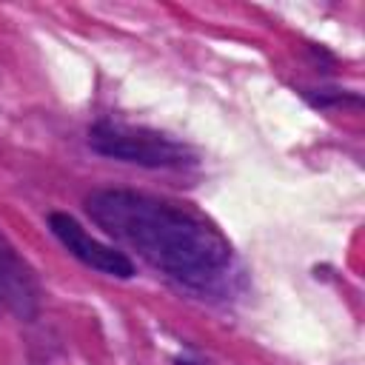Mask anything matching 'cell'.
<instances>
[{
    "label": "cell",
    "instance_id": "cell-3",
    "mask_svg": "<svg viewBox=\"0 0 365 365\" xmlns=\"http://www.w3.org/2000/svg\"><path fill=\"white\" fill-rule=\"evenodd\" d=\"M46 222H48L51 237L77 262H83L86 268H91L97 274H106V277H114V279H131L137 274L134 259L125 251H120V248H114V245L91 237L68 211H48Z\"/></svg>",
    "mask_w": 365,
    "mask_h": 365
},
{
    "label": "cell",
    "instance_id": "cell-4",
    "mask_svg": "<svg viewBox=\"0 0 365 365\" xmlns=\"http://www.w3.org/2000/svg\"><path fill=\"white\" fill-rule=\"evenodd\" d=\"M0 299L23 322L37 319L40 314V282L34 268L17 254V248L0 231Z\"/></svg>",
    "mask_w": 365,
    "mask_h": 365
},
{
    "label": "cell",
    "instance_id": "cell-5",
    "mask_svg": "<svg viewBox=\"0 0 365 365\" xmlns=\"http://www.w3.org/2000/svg\"><path fill=\"white\" fill-rule=\"evenodd\" d=\"M302 97L314 106V108H331V106H342L345 100L359 106V94H345V91H334V88H302Z\"/></svg>",
    "mask_w": 365,
    "mask_h": 365
},
{
    "label": "cell",
    "instance_id": "cell-6",
    "mask_svg": "<svg viewBox=\"0 0 365 365\" xmlns=\"http://www.w3.org/2000/svg\"><path fill=\"white\" fill-rule=\"evenodd\" d=\"M174 365H208V362L197 354H180V356H174Z\"/></svg>",
    "mask_w": 365,
    "mask_h": 365
},
{
    "label": "cell",
    "instance_id": "cell-1",
    "mask_svg": "<svg viewBox=\"0 0 365 365\" xmlns=\"http://www.w3.org/2000/svg\"><path fill=\"white\" fill-rule=\"evenodd\" d=\"M83 208L103 234L191 291H208L234 262L228 237L180 202L134 188H94Z\"/></svg>",
    "mask_w": 365,
    "mask_h": 365
},
{
    "label": "cell",
    "instance_id": "cell-2",
    "mask_svg": "<svg viewBox=\"0 0 365 365\" xmlns=\"http://www.w3.org/2000/svg\"><path fill=\"white\" fill-rule=\"evenodd\" d=\"M86 143L100 157L140 165V168H191V165H197V151L188 143H182L160 128H148V125H131V123H120V120H97L88 125Z\"/></svg>",
    "mask_w": 365,
    "mask_h": 365
}]
</instances>
